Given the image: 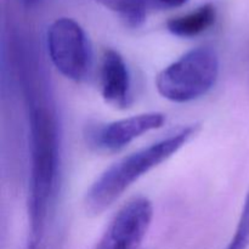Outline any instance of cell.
Here are the masks:
<instances>
[{
	"instance_id": "6da1fadb",
	"label": "cell",
	"mask_w": 249,
	"mask_h": 249,
	"mask_svg": "<svg viewBox=\"0 0 249 249\" xmlns=\"http://www.w3.org/2000/svg\"><path fill=\"white\" fill-rule=\"evenodd\" d=\"M23 58V85L28 108L29 190L28 249H39L53 198L60 167V133L56 112L33 56Z\"/></svg>"
},
{
	"instance_id": "7a4b0ae2",
	"label": "cell",
	"mask_w": 249,
	"mask_h": 249,
	"mask_svg": "<svg viewBox=\"0 0 249 249\" xmlns=\"http://www.w3.org/2000/svg\"><path fill=\"white\" fill-rule=\"evenodd\" d=\"M196 133V124L182 126L167 138L113 163L85 194L84 206L88 213L99 215L106 211L134 182L179 152Z\"/></svg>"
},
{
	"instance_id": "3957f363",
	"label": "cell",
	"mask_w": 249,
	"mask_h": 249,
	"mask_svg": "<svg viewBox=\"0 0 249 249\" xmlns=\"http://www.w3.org/2000/svg\"><path fill=\"white\" fill-rule=\"evenodd\" d=\"M218 53L211 46H199L170 63L156 78L158 94L177 104L204 96L219 75Z\"/></svg>"
},
{
	"instance_id": "277c9868",
	"label": "cell",
	"mask_w": 249,
	"mask_h": 249,
	"mask_svg": "<svg viewBox=\"0 0 249 249\" xmlns=\"http://www.w3.org/2000/svg\"><path fill=\"white\" fill-rule=\"evenodd\" d=\"M46 48L53 67L67 79L83 82L92 65V50L84 28L68 17L55 19L46 32Z\"/></svg>"
},
{
	"instance_id": "5b68a950",
	"label": "cell",
	"mask_w": 249,
	"mask_h": 249,
	"mask_svg": "<svg viewBox=\"0 0 249 249\" xmlns=\"http://www.w3.org/2000/svg\"><path fill=\"white\" fill-rule=\"evenodd\" d=\"M152 218V203L146 197L130 199L112 219L96 249H139Z\"/></svg>"
},
{
	"instance_id": "8992f818",
	"label": "cell",
	"mask_w": 249,
	"mask_h": 249,
	"mask_svg": "<svg viewBox=\"0 0 249 249\" xmlns=\"http://www.w3.org/2000/svg\"><path fill=\"white\" fill-rule=\"evenodd\" d=\"M165 116L162 112H146L109 123L90 126L87 141L99 151L114 152L125 147L148 131L162 128Z\"/></svg>"
},
{
	"instance_id": "52a82bcc",
	"label": "cell",
	"mask_w": 249,
	"mask_h": 249,
	"mask_svg": "<svg viewBox=\"0 0 249 249\" xmlns=\"http://www.w3.org/2000/svg\"><path fill=\"white\" fill-rule=\"evenodd\" d=\"M100 88L105 101L124 109L131 102L130 72L123 56L113 49L105 51L100 67Z\"/></svg>"
},
{
	"instance_id": "ba28073f",
	"label": "cell",
	"mask_w": 249,
	"mask_h": 249,
	"mask_svg": "<svg viewBox=\"0 0 249 249\" xmlns=\"http://www.w3.org/2000/svg\"><path fill=\"white\" fill-rule=\"evenodd\" d=\"M216 21V9L213 4H203L187 14L170 18L167 29L179 38H195L208 31Z\"/></svg>"
},
{
	"instance_id": "9c48e42d",
	"label": "cell",
	"mask_w": 249,
	"mask_h": 249,
	"mask_svg": "<svg viewBox=\"0 0 249 249\" xmlns=\"http://www.w3.org/2000/svg\"><path fill=\"white\" fill-rule=\"evenodd\" d=\"M105 7L116 12L130 27L143 23L152 0H96Z\"/></svg>"
},
{
	"instance_id": "30bf717a",
	"label": "cell",
	"mask_w": 249,
	"mask_h": 249,
	"mask_svg": "<svg viewBox=\"0 0 249 249\" xmlns=\"http://www.w3.org/2000/svg\"><path fill=\"white\" fill-rule=\"evenodd\" d=\"M249 248V187L243 203L242 213L232 238L225 249H248Z\"/></svg>"
},
{
	"instance_id": "8fae6325",
	"label": "cell",
	"mask_w": 249,
	"mask_h": 249,
	"mask_svg": "<svg viewBox=\"0 0 249 249\" xmlns=\"http://www.w3.org/2000/svg\"><path fill=\"white\" fill-rule=\"evenodd\" d=\"M189 0H152V5L158 9H177V7L185 5Z\"/></svg>"
},
{
	"instance_id": "7c38bea8",
	"label": "cell",
	"mask_w": 249,
	"mask_h": 249,
	"mask_svg": "<svg viewBox=\"0 0 249 249\" xmlns=\"http://www.w3.org/2000/svg\"><path fill=\"white\" fill-rule=\"evenodd\" d=\"M24 7H34L36 6L38 4H40L43 0H18Z\"/></svg>"
}]
</instances>
